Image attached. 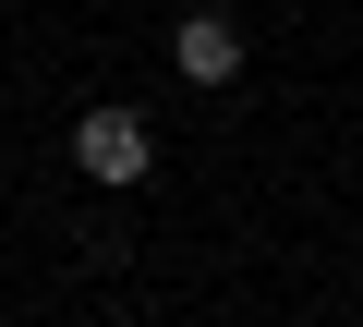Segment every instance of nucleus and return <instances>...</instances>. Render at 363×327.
I'll use <instances>...</instances> for the list:
<instances>
[{
    "instance_id": "1",
    "label": "nucleus",
    "mask_w": 363,
    "mask_h": 327,
    "mask_svg": "<svg viewBox=\"0 0 363 327\" xmlns=\"http://www.w3.org/2000/svg\"><path fill=\"white\" fill-rule=\"evenodd\" d=\"M73 170H85L97 194H133V182L157 170V133H145V109H121V97H97V109L73 121Z\"/></svg>"
},
{
    "instance_id": "2",
    "label": "nucleus",
    "mask_w": 363,
    "mask_h": 327,
    "mask_svg": "<svg viewBox=\"0 0 363 327\" xmlns=\"http://www.w3.org/2000/svg\"><path fill=\"white\" fill-rule=\"evenodd\" d=\"M169 61L194 73V85H230V73H242V25H230V13H182V25H169Z\"/></svg>"
}]
</instances>
